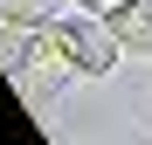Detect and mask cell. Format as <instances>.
<instances>
[{"label": "cell", "mask_w": 152, "mask_h": 145, "mask_svg": "<svg viewBox=\"0 0 152 145\" xmlns=\"http://www.w3.org/2000/svg\"><path fill=\"white\" fill-rule=\"evenodd\" d=\"M104 21H111V35H118L124 48L152 55V0H118V7H111Z\"/></svg>", "instance_id": "7a4b0ae2"}, {"label": "cell", "mask_w": 152, "mask_h": 145, "mask_svg": "<svg viewBox=\"0 0 152 145\" xmlns=\"http://www.w3.org/2000/svg\"><path fill=\"white\" fill-rule=\"evenodd\" d=\"M118 55H124V42L111 35V21L90 14V7L48 14L42 28H35V42H28V62L48 69V76H62V69H69V76H111Z\"/></svg>", "instance_id": "6da1fadb"}, {"label": "cell", "mask_w": 152, "mask_h": 145, "mask_svg": "<svg viewBox=\"0 0 152 145\" xmlns=\"http://www.w3.org/2000/svg\"><path fill=\"white\" fill-rule=\"evenodd\" d=\"M69 7H90V14H111L118 0H69Z\"/></svg>", "instance_id": "277c9868"}, {"label": "cell", "mask_w": 152, "mask_h": 145, "mask_svg": "<svg viewBox=\"0 0 152 145\" xmlns=\"http://www.w3.org/2000/svg\"><path fill=\"white\" fill-rule=\"evenodd\" d=\"M0 7H7V21H28V28H42L56 0H0Z\"/></svg>", "instance_id": "3957f363"}]
</instances>
